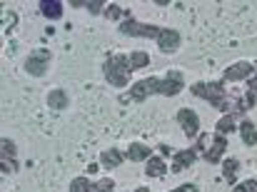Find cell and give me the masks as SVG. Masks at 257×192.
<instances>
[{"label": "cell", "mask_w": 257, "mask_h": 192, "mask_svg": "<svg viewBox=\"0 0 257 192\" xmlns=\"http://www.w3.org/2000/svg\"><path fill=\"white\" fill-rule=\"evenodd\" d=\"M182 90V73H177V70H172L168 73V78H148V80H140V83H135L133 88H130V100H135V102H140V100H145L148 95H153V93H158V95H177ZM127 97H122V100H127Z\"/></svg>", "instance_id": "obj_1"}, {"label": "cell", "mask_w": 257, "mask_h": 192, "mask_svg": "<svg viewBox=\"0 0 257 192\" xmlns=\"http://www.w3.org/2000/svg\"><path fill=\"white\" fill-rule=\"evenodd\" d=\"M130 73H133V63H130L125 55H110V58L105 60V78H107V83H112L115 88H125Z\"/></svg>", "instance_id": "obj_2"}, {"label": "cell", "mask_w": 257, "mask_h": 192, "mask_svg": "<svg viewBox=\"0 0 257 192\" xmlns=\"http://www.w3.org/2000/svg\"><path fill=\"white\" fill-rule=\"evenodd\" d=\"M192 95L197 97H205L210 105H215L217 110H222V112H227V110H235L232 105H230V100L225 97V85L222 83H195L192 85Z\"/></svg>", "instance_id": "obj_3"}, {"label": "cell", "mask_w": 257, "mask_h": 192, "mask_svg": "<svg viewBox=\"0 0 257 192\" xmlns=\"http://www.w3.org/2000/svg\"><path fill=\"white\" fill-rule=\"evenodd\" d=\"M160 30H163V28L143 25V23L133 20V15H130V13H127V15H125V20L120 23V33H125V35H138V38H155V40H158Z\"/></svg>", "instance_id": "obj_4"}, {"label": "cell", "mask_w": 257, "mask_h": 192, "mask_svg": "<svg viewBox=\"0 0 257 192\" xmlns=\"http://www.w3.org/2000/svg\"><path fill=\"white\" fill-rule=\"evenodd\" d=\"M48 60H50V53L48 50H35L33 55H28L25 60V70L30 75H43L48 70Z\"/></svg>", "instance_id": "obj_5"}, {"label": "cell", "mask_w": 257, "mask_h": 192, "mask_svg": "<svg viewBox=\"0 0 257 192\" xmlns=\"http://www.w3.org/2000/svg\"><path fill=\"white\" fill-rule=\"evenodd\" d=\"M177 122L182 125V130H185L187 137H195L197 130H200V120H197V115H195L192 110H187V107H180V110H177Z\"/></svg>", "instance_id": "obj_6"}, {"label": "cell", "mask_w": 257, "mask_h": 192, "mask_svg": "<svg viewBox=\"0 0 257 192\" xmlns=\"http://www.w3.org/2000/svg\"><path fill=\"white\" fill-rule=\"evenodd\" d=\"M252 73H255L252 63H235L225 70V80H250Z\"/></svg>", "instance_id": "obj_7"}, {"label": "cell", "mask_w": 257, "mask_h": 192, "mask_svg": "<svg viewBox=\"0 0 257 192\" xmlns=\"http://www.w3.org/2000/svg\"><path fill=\"white\" fill-rule=\"evenodd\" d=\"M158 45H160L163 53H175V50L180 48V33H177V30L163 28L160 35H158Z\"/></svg>", "instance_id": "obj_8"}, {"label": "cell", "mask_w": 257, "mask_h": 192, "mask_svg": "<svg viewBox=\"0 0 257 192\" xmlns=\"http://www.w3.org/2000/svg\"><path fill=\"white\" fill-rule=\"evenodd\" d=\"M227 150V140L222 137V135H215V140H212V147L205 152V160L210 162V165H215V162H220V157H222V152Z\"/></svg>", "instance_id": "obj_9"}, {"label": "cell", "mask_w": 257, "mask_h": 192, "mask_svg": "<svg viewBox=\"0 0 257 192\" xmlns=\"http://www.w3.org/2000/svg\"><path fill=\"white\" fill-rule=\"evenodd\" d=\"M195 162V150H180L175 152V162H172V172H182L185 167H190Z\"/></svg>", "instance_id": "obj_10"}, {"label": "cell", "mask_w": 257, "mask_h": 192, "mask_svg": "<svg viewBox=\"0 0 257 192\" xmlns=\"http://www.w3.org/2000/svg\"><path fill=\"white\" fill-rule=\"evenodd\" d=\"M40 10H43L45 18H60L63 15V3L60 0H43Z\"/></svg>", "instance_id": "obj_11"}, {"label": "cell", "mask_w": 257, "mask_h": 192, "mask_svg": "<svg viewBox=\"0 0 257 192\" xmlns=\"http://www.w3.org/2000/svg\"><path fill=\"white\" fill-rule=\"evenodd\" d=\"M127 160H133V162H143V160H150V150H148L145 145L135 142V145H130V147H127Z\"/></svg>", "instance_id": "obj_12"}, {"label": "cell", "mask_w": 257, "mask_h": 192, "mask_svg": "<svg viewBox=\"0 0 257 192\" xmlns=\"http://www.w3.org/2000/svg\"><path fill=\"white\" fill-rule=\"evenodd\" d=\"M48 105H50L53 110H65V107H68V93H65V90H53V93H48Z\"/></svg>", "instance_id": "obj_13"}, {"label": "cell", "mask_w": 257, "mask_h": 192, "mask_svg": "<svg viewBox=\"0 0 257 192\" xmlns=\"http://www.w3.org/2000/svg\"><path fill=\"white\" fill-rule=\"evenodd\" d=\"M120 162H122V152L120 150H105L100 155V165H105V167H117Z\"/></svg>", "instance_id": "obj_14"}, {"label": "cell", "mask_w": 257, "mask_h": 192, "mask_svg": "<svg viewBox=\"0 0 257 192\" xmlns=\"http://www.w3.org/2000/svg\"><path fill=\"white\" fill-rule=\"evenodd\" d=\"M240 135H242V142H245V145H257V127L250 122V120H245V122H242Z\"/></svg>", "instance_id": "obj_15"}, {"label": "cell", "mask_w": 257, "mask_h": 192, "mask_svg": "<svg viewBox=\"0 0 257 192\" xmlns=\"http://www.w3.org/2000/svg\"><path fill=\"white\" fill-rule=\"evenodd\" d=\"M145 172H148L150 177H163V175H165V162H163V157H150Z\"/></svg>", "instance_id": "obj_16"}, {"label": "cell", "mask_w": 257, "mask_h": 192, "mask_svg": "<svg viewBox=\"0 0 257 192\" xmlns=\"http://www.w3.org/2000/svg\"><path fill=\"white\" fill-rule=\"evenodd\" d=\"M237 167H240V162L235 160V157H230V160H225V165H222V175H225V180L232 185L235 182V175H237Z\"/></svg>", "instance_id": "obj_17"}, {"label": "cell", "mask_w": 257, "mask_h": 192, "mask_svg": "<svg viewBox=\"0 0 257 192\" xmlns=\"http://www.w3.org/2000/svg\"><path fill=\"white\" fill-rule=\"evenodd\" d=\"M70 190L73 192H97L92 182H87V177H75V180L70 182Z\"/></svg>", "instance_id": "obj_18"}, {"label": "cell", "mask_w": 257, "mask_h": 192, "mask_svg": "<svg viewBox=\"0 0 257 192\" xmlns=\"http://www.w3.org/2000/svg\"><path fill=\"white\" fill-rule=\"evenodd\" d=\"M232 130H235V120H232L230 115H225V117L217 122V135H222V137H225V135H230Z\"/></svg>", "instance_id": "obj_19"}, {"label": "cell", "mask_w": 257, "mask_h": 192, "mask_svg": "<svg viewBox=\"0 0 257 192\" xmlns=\"http://www.w3.org/2000/svg\"><path fill=\"white\" fill-rule=\"evenodd\" d=\"M130 63H133V70H140V68L150 65V55H148V53H133Z\"/></svg>", "instance_id": "obj_20"}, {"label": "cell", "mask_w": 257, "mask_h": 192, "mask_svg": "<svg viewBox=\"0 0 257 192\" xmlns=\"http://www.w3.org/2000/svg\"><path fill=\"white\" fill-rule=\"evenodd\" d=\"M252 107H255V93H247V95L237 102V112H242V110H252Z\"/></svg>", "instance_id": "obj_21"}, {"label": "cell", "mask_w": 257, "mask_h": 192, "mask_svg": "<svg viewBox=\"0 0 257 192\" xmlns=\"http://www.w3.org/2000/svg\"><path fill=\"white\" fill-rule=\"evenodd\" d=\"M232 192H257V180H245V182H240Z\"/></svg>", "instance_id": "obj_22"}, {"label": "cell", "mask_w": 257, "mask_h": 192, "mask_svg": "<svg viewBox=\"0 0 257 192\" xmlns=\"http://www.w3.org/2000/svg\"><path fill=\"white\" fill-rule=\"evenodd\" d=\"M105 13H107V18H110V20H115V18H120V15H127V13H125L120 5H115V3H112V5H107V10H105Z\"/></svg>", "instance_id": "obj_23"}, {"label": "cell", "mask_w": 257, "mask_h": 192, "mask_svg": "<svg viewBox=\"0 0 257 192\" xmlns=\"http://www.w3.org/2000/svg\"><path fill=\"white\" fill-rule=\"evenodd\" d=\"M3 157H15V145L10 142V140H3Z\"/></svg>", "instance_id": "obj_24"}, {"label": "cell", "mask_w": 257, "mask_h": 192, "mask_svg": "<svg viewBox=\"0 0 257 192\" xmlns=\"http://www.w3.org/2000/svg\"><path fill=\"white\" fill-rule=\"evenodd\" d=\"M112 187H115V182L107 177V180H100L97 185H95V190L97 192H112Z\"/></svg>", "instance_id": "obj_25"}, {"label": "cell", "mask_w": 257, "mask_h": 192, "mask_svg": "<svg viewBox=\"0 0 257 192\" xmlns=\"http://www.w3.org/2000/svg\"><path fill=\"white\" fill-rule=\"evenodd\" d=\"M247 88H250V93H257V65H255V75L247 80Z\"/></svg>", "instance_id": "obj_26"}, {"label": "cell", "mask_w": 257, "mask_h": 192, "mask_svg": "<svg viewBox=\"0 0 257 192\" xmlns=\"http://www.w3.org/2000/svg\"><path fill=\"white\" fill-rule=\"evenodd\" d=\"M100 8H102V3H97V0L95 3H87V10L90 13H100Z\"/></svg>", "instance_id": "obj_27"}, {"label": "cell", "mask_w": 257, "mask_h": 192, "mask_svg": "<svg viewBox=\"0 0 257 192\" xmlns=\"http://www.w3.org/2000/svg\"><path fill=\"white\" fill-rule=\"evenodd\" d=\"M172 192H197V187L195 185H180L177 190H172Z\"/></svg>", "instance_id": "obj_28"}, {"label": "cell", "mask_w": 257, "mask_h": 192, "mask_svg": "<svg viewBox=\"0 0 257 192\" xmlns=\"http://www.w3.org/2000/svg\"><path fill=\"white\" fill-rule=\"evenodd\" d=\"M158 150H160V155H163V157H165V155H170V147H168V145H163V147H158Z\"/></svg>", "instance_id": "obj_29"}, {"label": "cell", "mask_w": 257, "mask_h": 192, "mask_svg": "<svg viewBox=\"0 0 257 192\" xmlns=\"http://www.w3.org/2000/svg\"><path fill=\"white\" fill-rule=\"evenodd\" d=\"M135 192H148V187H138V190Z\"/></svg>", "instance_id": "obj_30"}]
</instances>
